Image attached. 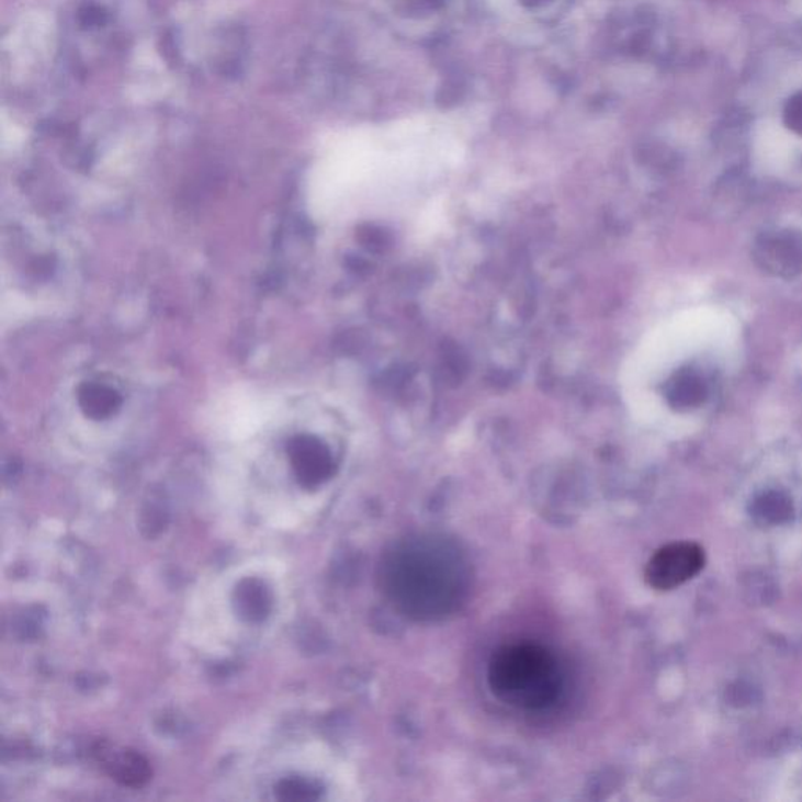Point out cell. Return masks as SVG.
I'll return each instance as SVG.
<instances>
[{
	"instance_id": "cell-1",
	"label": "cell",
	"mask_w": 802,
	"mask_h": 802,
	"mask_svg": "<svg viewBox=\"0 0 802 802\" xmlns=\"http://www.w3.org/2000/svg\"><path fill=\"white\" fill-rule=\"evenodd\" d=\"M384 595L405 617L438 621L463 606L471 567L455 541L442 534H416L395 542L380 563Z\"/></svg>"
},
{
	"instance_id": "cell-2",
	"label": "cell",
	"mask_w": 802,
	"mask_h": 802,
	"mask_svg": "<svg viewBox=\"0 0 802 802\" xmlns=\"http://www.w3.org/2000/svg\"><path fill=\"white\" fill-rule=\"evenodd\" d=\"M488 685L501 704L534 712L558 701L564 676L558 658L547 647L534 643L507 644L490 655Z\"/></svg>"
},
{
	"instance_id": "cell-3",
	"label": "cell",
	"mask_w": 802,
	"mask_h": 802,
	"mask_svg": "<svg viewBox=\"0 0 802 802\" xmlns=\"http://www.w3.org/2000/svg\"><path fill=\"white\" fill-rule=\"evenodd\" d=\"M704 563L701 545L688 541L673 542L651 556L644 577L652 588L669 591L701 573Z\"/></svg>"
},
{
	"instance_id": "cell-4",
	"label": "cell",
	"mask_w": 802,
	"mask_h": 802,
	"mask_svg": "<svg viewBox=\"0 0 802 802\" xmlns=\"http://www.w3.org/2000/svg\"><path fill=\"white\" fill-rule=\"evenodd\" d=\"M296 482L306 489H314L331 478L335 461L328 447L314 436H296L287 447Z\"/></svg>"
},
{
	"instance_id": "cell-5",
	"label": "cell",
	"mask_w": 802,
	"mask_h": 802,
	"mask_svg": "<svg viewBox=\"0 0 802 802\" xmlns=\"http://www.w3.org/2000/svg\"><path fill=\"white\" fill-rule=\"evenodd\" d=\"M757 266L775 276L802 273V248L789 236H764L754 248Z\"/></svg>"
},
{
	"instance_id": "cell-6",
	"label": "cell",
	"mask_w": 802,
	"mask_h": 802,
	"mask_svg": "<svg viewBox=\"0 0 802 802\" xmlns=\"http://www.w3.org/2000/svg\"><path fill=\"white\" fill-rule=\"evenodd\" d=\"M102 764L110 778L129 789H140L151 779L153 770L149 761L132 749H101Z\"/></svg>"
},
{
	"instance_id": "cell-7",
	"label": "cell",
	"mask_w": 802,
	"mask_h": 802,
	"mask_svg": "<svg viewBox=\"0 0 802 802\" xmlns=\"http://www.w3.org/2000/svg\"><path fill=\"white\" fill-rule=\"evenodd\" d=\"M233 607L237 617L248 624L266 621L273 607L270 586L258 577L244 578L234 589Z\"/></svg>"
},
{
	"instance_id": "cell-8",
	"label": "cell",
	"mask_w": 802,
	"mask_h": 802,
	"mask_svg": "<svg viewBox=\"0 0 802 802\" xmlns=\"http://www.w3.org/2000/svg\"><path fill=\"white\" fill-rule=\"evenodd\" d=\"M77 400H79L83 414L93 420L110 419L120 411L121 405H123L118 391L108 384L97 383V381L83 383L77 392Z\"/></svg>"
},
{
	"instance_id": "cell-9",
	"label": "cell",
	"mask_w": 802,
	"mask_h": 802,
	"mask_svg": "<svg viewBox=\"0 0 802 802\" xmlns=\"http://www.w3.org/2000/svg\"><path fill=\"white\" fill-rule=\"evenodd\" d=\"M707 397L704 380L690 370L677 373L666 387V398L677 411L698 408Z\"/></svg>"
},
{
	"instance_id": "cell-10",
	"label": "cell",
	"mask_w": 802,
	"mask_h": 802,
	"mask_svg": "<svg viewBox=\"0 0 802 802\" xmlns=\"http://www.w3.org/2000/svg\"><path fill=\"white\" fill-rule=\"evenodd\" d=\"M274 794L284 802H313L321 797V787L306 778H285L276 783Z\"/></svg>"
},
{
	"instance_id": "cell-11",
	"label": "cell",
	"mask_w": 802,
	"mask_h": 802,
	"mask_svg": "<svg viewBox=\"0 0 802 802\" xmlns=\"http://www.w3.org/2000/svg\"><path fill=\"white\" fill-rule=\"evenodd\" d=\"M757 508H760V515L765 519H772L778 522L781 516L789 515V501L783 499L779 494H767L757 501Z\"/></svg>"
},
{
	"instance_id": "cell-12",
	"label": "cell",
	"mask_w": 802,
	"mask_h": 802,
	"mask_svg": "<svg viewBox=\"0 0 802 802\" xmlns=\"http://www.w3.org/2000/svg\"><path fill=\"white\" fill-rule=\"evenodd\" d=\"M783 121H786V126L792 129L794 134L802 135V93H798L797 97L787 102Z\"/></svg>"
},
{
	"instance_id": "cell-13",
	"label": "cell",
	"mask_w": 802,
	"mask_h": 802,
	"mask_svg": "<svg viewBox=\"0 0 802 802\" xmlns=\"http://www.w3.org/2000/svg\"><path fill=\"white\" fill-rule=\"evenodd\" d=\"M527 3H530V5H536V3L542 2V0H526Z\"/></svg>"
}]
</instances>
